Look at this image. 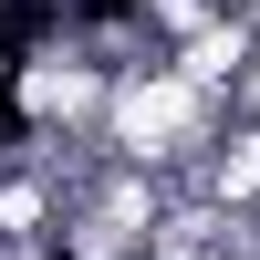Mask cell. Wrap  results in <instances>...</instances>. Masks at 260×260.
Wrapping results in <instances>:
<instances>
[{"label": "cell", "mask_w": 260, "mask_h": 260, "mask_svg": "<svg viewBox=\"0 0 260 260\" xmlns=\"http://www.w3.org/2000/svg\"><path fill=\"white\" fill-rule=\"evenodd\" d=\"M240 125H260V73H250V83H240Z\"/></svg>", "instance_id": "obj_1"}]
</instances>
